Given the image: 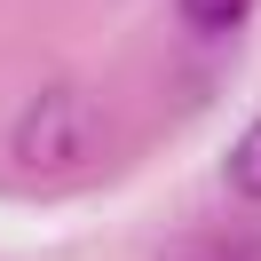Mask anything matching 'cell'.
<instances>
[{
	"instance_id": "cell-1",
	"label": "cell",
	"mask_w": 261,
	"mask_h": 261,
	"mask_svg": "<svg viewBox=\"0 0 261 261\" xmlns=\"http://www.w3.org/2000/svg\"><path fill=\"white\" fill-rule=\"evenodd\" d=\"M87 150H95V103L71 95V87H48V95L24 111V127H16V159L32 166V174H64Z\"/></svg>"
},
{
	"instance_id": "cell-3",
	"label": "cell",
	"mask_w": 261,
	"mask_h": 261,
	"mask_svg": "<svg viewBox=\"0 0 261 261\" xmlns=\"http://www.w3.org/2000/svg\"><path fill=\"white\" fill-rule=\"evenodd\" d=\"M229 190H245V198H261V119L238 135V150H229Z\"/></svg>"
},
{
	"instance_id": "cell-2",
	"label": "cell",
	"mask_w": 261,
	"mask_h": 261,
	"mask_svg": "<svg viewBox=\"0 0 261 261\" xmlns=\"http://www.w3.org/2000/svg\"><path fill=\"white\" fill-rule=\"evenodd\" d=\"M253 0H182V24L190 32H238Z\"/></svg>"
}]
</instances>
